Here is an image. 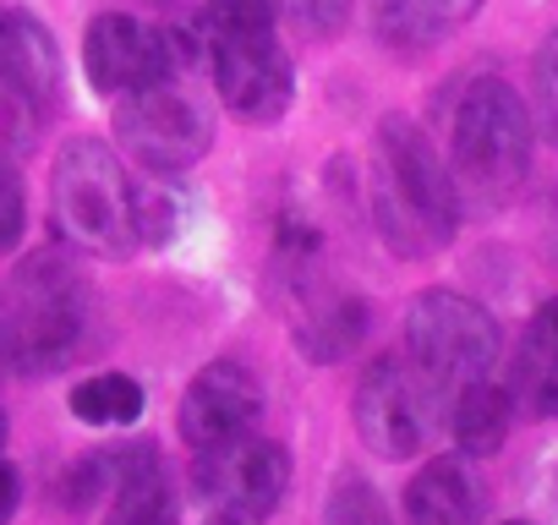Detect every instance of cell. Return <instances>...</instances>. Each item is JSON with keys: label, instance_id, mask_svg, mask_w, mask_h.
<instances>
[{"label": "cell", "instance_id": "1", "mask_svg": "<svg viewBox=\"0 0 558 525\" xmlns=\"http://www.w3.org/2000/svg\"><path fill=\"white\" fill-rule=\"evenodd\" d=\"M367 208L378 235L400 257H433L454 241L465 197L438 154V143L411 115H384L373 132V175H367Z\"/></svg>", "mask_w": 558, "mask_h": 525}, {"label": "cell", "instance_id": "2", "mask_svg": "<svg viewBox=\"0 0 558 525\" xmlns=\"http://www.w3.org/2000/svg\"><path fill=\"white\" fill-rule=\"evenodd\" d=\"M279 0H203V72L219 105L246 126H274L296 99L291 50L274 34Z\"/></svg>", "mask_w": 558, "mask_h": 525}, {"label": "cell", "instance_id": "3", "mask_svg": "<svg viewBox=\"0 0 558 525\" xmlns=\"http://www.w3.org/2000/svg\"><path fill=\"white\" fill-rule=\"evenodd\" d=\"M444 148H449L460 197L476 192V197L498 203L531 170L536 121H531L525 99L498 72H476V77L454 83V94L444 105Z\"/></svg>", "mask_w": 558, "mask_h": 525}, {"label": "cell", "instance_id": "4", "mask_svg": "<svg viewBox=\"0 0 558 525\" xmlns=\"http://www.w3.org/2000/svg\"><path fill=\"white\" fill-rule=\"evenodd\" d=\"M50 219L56 235L88 257L121 262L137 246L132 224V175L121 154L99 137H66L50 164Z\"/></svg>", "mask_w": 558, "mask_h": 525}, {"label": "cell", "instance_id": "5", "mask_svg": "<svg viewBox=\"0 0 558 525\" xmlns=\"http://www.w3.org/2000/svg\"><path fill=\"white\" fill-rule=\"evenodd\" d=\"M88 329V291L61 252H34L17 269V302L0 307V367L17 378L61 373Z\"/></svg>", "mask_w": 558, "mask_h": 525}, {"label": "cell", "instance_id": "6", "mask_svg": "<svg viewBox=\"0 0 558 525\" xmlns=\"http://www.w3.org/2000/svg\"><path fill=\"white\" fill-rule=\"evenodd\" d=\"M405 356L433 389H444L454 400L465 383H476L498 367L504 334H498V318L482 302L433 285L405 313Z\"/></svg>", "mask_w": 558, "mask_h": 525}, {"label": "cell", "instance_id": "7", "mask_svg": "<svg viewBox=\"0 0 558 525\" xmlns=\"http://www.w3.org/2000/svg\"><path fill=\"white\" fill-rule=\"evenodd\" d=\"M83 66L105 99H126L148 83L192 77L203 66V34L197 28H154L132 12H99L83 34Z\"/></svg>", "mask_w": 558, "mask_h": 525}, {"label": "cell", "instance_id": "8", "mask_svg": "<svg viewBox=\"0 0 558 525\" xmlns=\"http://www.w3.org/2000/svg\"><path fill=\"white\" fill-rule=\"evenodd\" d=\"M116 132L143 175H186L214 148V115L192 94V77H165L116 99Z\"/></svg>", "mask_w": 558, "mask_h": 525}, {"label": "cell", "instance_id": "9", "mask_svg": "<svg viewBox=\"0 0 558 525\" xmlns=\"http://www.w3.org/2000/svg\"><path fill=\"white\" fill-rule=\"evenodd\" d=\"M444 389H433L411 356L400 351H384L362 367L356 378V394H351V416H356V432L362 443L378 454V460H411L427 449V438L438 432V416H444Z\"/></svg>", "mask_w": 558, "mask_h": 525}, {"label": "cell", "instance_id": "10", "mask_svg": "<svg viewBox=\"0 0 558 525\" xmlns=\"http://www.w3.org/2000/svg\"><path fill=\"white\" fill-rule=\"evenodd\" d=\"M291 487V454L279 438L246 432L225 449L197 454V492L214 514V525H263L286 503Z\"/></svg>", "mask_w": 558, "mask_h": 525}, {"label": "cell", "instance_id": "11", "mask_svg": "<svg viewBox=\"0 0 558 525\" xmlns=\"http://www.w3.org/2000/svg\"><path fill=\"white\" fill-rule=\"evenodd\" d=\"M181 443L192 454H208V449H225L246 432H257L263 422V378L246 367V362H208L186 394H181Z\"/></svg>", "mask_w": 558, "mask_h": 525}, {"label": "cell", "instance_id": "12", "mask_svg": "<svg viewBox=\"0 0 558 525\" xmlns=\"http://www.w3.org/2000/svg\"><path fill=\"white\" fill-rule=\"evenodd\" d=\"M0 88L39 115L61 105V50L28 12H0Z\"/></svg>", "mask_w": 558, "mask_h": 525}, {"label": "cell", "instance_id": "13", "mask_svg": "<svg viewBox=\"0 0 558 525\" xmlns=\"http://www.w3.org/2000/svg\"><path fill=\"white\" fill-rule=\"evenodd\" d=\"M482 509H487V492L465 454L427 460L400 492L405 525H482Z\"/></svg>", "mask_w": 558, "mask_h": 525}, {"label": "cell", "instance_id": "14", "mask_svg": "<svg viewBox=\"0 0 558 525\" xmlns=\"http://www.w3.org/2000/svg\"><path fill=\"white\" fill-rule=\"evenodd\" d=\"M509 394L531 422H558V296L531 313L509 367Z\"/></svg>", "mask_w": 558, "mask_h": 525}, {"label": "cell", "instance_id": "15", "mask_svg": "<svg viewBox=\"0 0 558 525\" xmlns=\"http://www.w3.org/2000/svg\"><path fill=\"white\" fill-rule=\"evenodd\" d=\"M175 520H181L175 476H170V465L154 449H143L137 460L121 465V481H116L105 525H175Z\"/></svg>", "mask_w": 558, "mask_h": 525}, {"label": "cell", "instance_id": "16", "mask_svg": "<svg viewBox=\"0 0 558 525\" xmlns=\"http://www.w3.org/2000/svg\"><path fill=\"white\" fill-rule=\"evenodd\" d=\"M449 427H454V443L465 460H487L504 449L509 427H514V394L509 383H493V378H476L454 394L449 405Z\"/></svg>", "mask_w": 558, "mask_h": 525}, {"label": "cell", "instance_id": "17", "mask_svg": "<svg viewBox=\"0 0 558 525\" xmlns=\"http://www.w3.org/2000/svg\"><path fill=\"white\" fill-rule=\"evenodd\" d=\"M482 12V0H373V28L384 45H438Z\"/></svg>", "mask_w": 558, "mask_h": 525}, {"label": "cell", "instance_id": "18", "mask_svg": "<svg viewBox=\"0 0 558 525\" xmlns=\"http://www.w3.org/2000/svg\"><path fill=\"white\" fill-rule=\"evenodd\" d=\"M362 340H367V302L362 296H313L302 323H296V345L318 367L345 362Z\"/></svg>", "mask_w": 558, "mask_h": 525}, {"label": "cell", "instance_id": "19", "mask_svg": "<svg viewBox=\"0 0 558 525\" xmlns=\"http://www.w3.org/2000/svg\"><path fill=\"white\" fill-rule=\"evenodd\" d=\"M66 405H72V416H77L83 427H137L148 394H143V383L126 378V373H99V378H83Z\"/></svg>", "mask_w": 558, "mask_h": 525}, {"label": "cell", "instance_id": "20", "mask_svg": "<svg viewBox=\"0 0 558 525\" xmlns=\"http://www.w3.org/2000/svg\"><path fill=\"white\" fill-rule=\"evenodd\" d=\"M186 219V192L175 175H132V224L137 246H170Z\"/></svg>", "mask_w": 558, "mask_h": 525}, {"label": "cell", "instance_id": "21", "mask_svg": "<svg viewBox=\"0 0 558 525\" xmlns=\"http://www.w3.org/2000/svg\"><path fill=\"white\" fill-rule=\"evenodd\" d=\"M324 525H395V509L362 471H340L324 498Z\"/></svg>", "mask_w": 558, "mask_h": 525}, {"label": "cell", "instance_id": "22", "mask_svg": "<svg viewBox=\"0 0 558 525\" xmlns=\"http://www.w3.org/2000/svg\"><path fill=\"white\" fill-rule=\"evenodd\" d=\"M531 121L558 148V34H547V45L531 61Z\"/></svg>", "mask_w": 558, "mask_h": 525}, {"label": "cell", "instance_id": "23", "mask_svg": "<svg viewBox=\"0 0 558 525\" xmlns=\"http://www.w3.org/2000/svg\"><path fill=\"white\" fill-rule=\"evenodd\" d=\"M116 481H121V471H116V460H110V454L77 460V465L61 476V503H66V509H88V503H99V498H105V487H116Z\"/></svg>", "mask_w": 558, "mask_h": 525}, {"label": "cell", "instance_id": "24", "mask_svg": "<svg viewBox=\"0 0 558 525\" xmlns=\"http://www.w3.org/2000/svg\"><path fill=\"white\" fill-rule=\"evenodd\" d=\"M23 230H28V192H23V175L12 170V159L0 154V257L17 252Z\"/></svg>", "mask_w": 558, "mask_h": 525}, {"label": "cell", "instance_id": "25", "mask_svg": "<svg viewBox=\"0 0 558 525\" xmlns=\"http://www.w3.org/2000/svg\"><path fill=\"white\" fill-rule=\"evenodd\" d=\"M279 12L313 39H335L351 23V0H279Z\"/></svg>", "mask_w": 558, "mask_h": 525}, {"label": "cell", "instance_id": "26", "mask_svg": "<svg viewBox=\"0 0 558 525\" xmlns=\"http://www.w3.org/2000/svg\"><path fill=\"white\" fill-rule=\"evenodd\" d=\"M17 503H23V476H17V465L0 460V525H12Z\"/></svg>", "mask_w": 558, "mask_h": 525}, {"label": "cell", "instance_id": "27", "mask_svg": "<svg viewBox=\"0 0 558 525\" xmlns=\"http://www.w3.org/2000/svg\"><path fill=\"white\" fill-rule=\"evenodd\" d=\"M0 454H7V411H0Z\"/></svg>", "mask_w": 558, "mask_h": 525}, {"label": "cell", "instance_id": "28", "mask_svg": "<svg viewBox=\"0 0 558 525\" xmlns=\"http://www.w3.org/2000/svg\"><path fill=\"white\" fill-rule=\"evenodd\" d=\"M148 7H175V0H148Z\"/></svg>", "mask_w": 558, "mask_h": 525}, {"label": "cell", "instance_id": "29", "mask_svg": "<svg viewBox=\"0 0 558 525\" xmlns=\"http://www.w3.org/2000/svg\"><path fill=\"white\" fill-rule=\"evenodd\" d=\"M504 525H531V520H504Z\"/></svg>", "mask_w": 558, "mask_h": 525}]
</instances>
